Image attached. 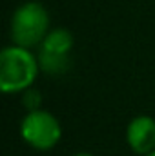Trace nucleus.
<instances>
[{
	"label": "nucleus",
	"mask_w": 155,
	"mask_h": 156,
	"mask_svg": "<svg viewBox=\"0 0 155 156\" xmlns=\"http://www.w3.org/2000/svg\"><path fill=\"white\" fill-rule=\"evenodd\" d=\"M146 156H155V151H152V153H150V154H146Z\"/></svg>",
	"instance_id": "1a4fd4ad"
},
{
	"label": "nucleus",
	"mask_w": 155,
	"mask_h": 156,
	"mask_svg": "<svg viewBox=\"0 0 155 156\" xmlns=\"http://www.w3.org/2000/svg\"><path fill=\"white\" fill-rule=\"evenodd\" d=\"M71 47H73V35L64 27H57L49 31L40 44V51L51 55H70Z\"/></svg>",
	"instance_id": "39448f33"
},
{
	"label": "nucleus",
	"mask_w": 155,
	"mask_h": 156,
	"mask_svg": "<svg viewBox=\"0 0 155 156\" xmlns=\"http://www.w3.org/2000/svg\"><path fill=\"white\" fill-rule=\"evenodd\" d=\"M126 142L137 154H150L155 151V120L146 115L135 116L126 127Z\"/></svg>",
	"instance_id": "20e7f679"
},
{
	"label": "nucleus",
	"mask_w": 155,
	"mask_h": 156,
	"mask_svg": "<svg viewBox=\"0 0 155 156\" xmlns=\"http://www.w3.org/2000/svg\"><path fill=\"white\" fill-rule=\"evenodd\" d=\"M39 58L28 47L9 45L0 53V89L6 94L24 93L39 75Z\"/></svg>",
	"instance_id": "f257e3e1"
},
{
	"label": "nucleus",
	"mask_w": 155,
	"mask_h": 156,
	"mask_svg": "<svg viewBox=\"0 0 155 156\" xmlns=\"http://www.w3.org/2000/svg\"><path fill=\"white\" fill-rule=\"evenodd\" d=\"M49 15L40 2H26L13 13L11 18V40L15 45L33 47L42 44L49 33Z\"/></svg>",
	"instance_id": "f03ea898"
},
{
	"label": "nucleus",
	"mask_w": 155,
	"mask_h": 156,
	"mask_svg": "<svg viewBox=\"0 0 155 156\" xmlns=\"http://www.w3.org/2000/svg\"><path fill=\"white\" fill-rule=\"evenodd\" d=\"M39 64L40 69L47 75H64L70 69V55H51V53H39Z\"/></svg>",
	"instance_id": "423d86ee"
},
{
	"label": "nucleus",
	"mask_w": 155,
	"mask_h": 156,
	"mask_svg": "<svg viewBox=\"0 0 155 156\" xmlns=\"http://www.w3.org/2000/svg\"><path fill=\"white\" fill-rule=\"evenodd\" d=\"M20 134L24 142L29 144L33 149L49 151L59 144L62 136V127L55 115H51L49 111L39 109V111H29L22 118Z\"/></svg>",
	"instance_id": "7ed1b4c3"
},
{
	"label": "nucleus",
	"mask_w": 155,
	"mask_h": 156,
	"mask_svg": "<svg viewBox=\"0 0 155 156\" xmlns=\"http://www.w3.org/2000/svg\"><path fill=\"white\" fill-rule=\"evenodd\" d=\"M73 156H93L91 153H77V154H73Z\"/></svg>",
	"instance_id": "6e6552de"
},
{
	"label": "nucleus",
	"mask_w": 155,
	"mask_h": 156,
	"mask_svg": "<svg viewBox=\"0 0 155 156\" xmlns=\"http://www.w3.org/2000/svg\"><path fill=\"white\" fill-rule=\"evenodd\" d=\"M22 104H24V107L28 109V113H29V111H39L40 104H42V94H40V91L35 89V87L26 89L24 94H22Z\"/></svg>",
	"instance_id": "0eeeda50"
}]
</instances>
